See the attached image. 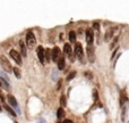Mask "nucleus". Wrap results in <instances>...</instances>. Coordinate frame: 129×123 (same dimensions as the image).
I'll return each mask as SVG.
<instances>
[{
	"instance_id": "1",
	"label": "nucleus",
	"mask_w": 129,
	"mask_h": 123,
	"mask_svg": "<svg viewBox=\"0 0 129 123\" xmlns=\"http://www.w3.org/2000/svg\"><path fill=\"white\" fill-rule=\"evenodd\" d=\"M0 65L2 66V68H4L6 72L14 71V67L11 66V64L9 63V60L7 59V57L5 55H1V56H0Z\"/></svg>"
},
{
	"instance_id": "2",
	"label": "nucleus",
	"mask_w": 129,
	"mask_h": 123,
	"mask_svg": "<svg viewBox=\"0 0 129 123\" xmlns=\"http://www.w3.org/2000/svg\"><path fill=\"white\" fill-rule=\"evenodd\" d=\"M26 45L28 46V48H34V46L36 45V39L32 31H28L26 33Z\"/></svg>"
},
{
	"instance_id": "3",
	"label": "nucleus",
	"mask_w": 129,
	"mask_h": 123,
	"mask_svg": "<svg viewBox=\"0 0 129 123\" xmlns=\"http://www.w3.org/2000/svg\"><path fill=\"white\" fill-rule=\"evenodd\" d=\"M86 54H87L88 62H90L91 64H93L95 62V48H94V46H87Z\"/></svg>"
},
{
	"instance_id": "4",
	"label": "nucleus",
	"mask_w": 129,
	"mask_h": 123,
	"mask_svg": "<svg viewBox=\"0 0 129 123\" xmlns=\"http://www.w3.org/2000/svg\"><path fill=\"white\" fill-rule=\"evenodd\" d=\"M9 54H10V56H11V58H13L14 60H15V62H16V64H17V65H19V66H20V65L23 64V59H22V55H20V54H19V52H18V51H17L16 49H11Z\"/></svg>"
},
{
	"instance_id": "5",
	"label": "nucleus",
	"mask_w": 129,
	"mask_h": 123,
	"mask_svg": "<svg viewBox=\"0 0 129 123\" xmlns=\"http://www.w3.org/2000/svg\"><path fill=\"white\" fill-rule=\"evenodd\" d=\"M85 35H86L87 46H93V42H94V32H93V30L92 29H86Z\"/></svg>"
},
{
	"instance_id": "6",
	"label": "nucleus",
	"mask_w": 129,
	"mask_h": 123,
	"mask_svg": "<svg viewBox=\"0 0 129 123\" xmlns=\"http://www.w3.org/2000/svg\"><path fill=\"white\" fill-rule=\"evenodd\" d=\"M36 54H38L39 60L42 63V64L46 63V60H45V49L42 47V46H39V47L36 48Z\"/></svg>"
},
{
	"instance_id": "7",
	"label": "nucleus",
	"mask_w": 129,
	"mask_h": 123,
	"mask_svg": "<svg viewBox=\"0 0 129 123\" xmlns=\"http://www.w3.org/2000/svg\"><path fill=\"white\" fill-rule=\"evenodd\" d=\"M7 99H8V102H9V104L13 106L15 110H17V113L19 114L20 113V110H19V105H18V103H17V100H16V98L14 97L13 95H8L7 96Z\"/></svg>"
},
{
	"instance_id": "8",
	"label": "nucleus",
	"mask_w": 129,
	"mask_h": 123,
	"mask_svg": "<svg viewBox=\"0 0 129 123\" xmlns=\"http://www.w3.org/2000/svg\"><path fill=\"white\" fill-rule=\"evenodd\" d=\"M75 55L78 59H83V56H84V50H83V46L80 43H76L75 45Z\"/></svg>"
},
{
	"instance_id": "9",
	"label": "nucleus",
	"mask_w": 129,
	"mask_h": 123,
	"mask_svg": "<svg viewBox=\"0 0 129 123\" xmlns=\"http://www.w3.org/2000/svg\"><path fill=\"white\" fill-rule=\"evenodd\" d=\"M60 57H61V50H60V48L57 47V46L53 47V49H52V60L58 63Z\"/></svg>"
},
{
	"instance_id": "10",
	"label": "nucleus",
	"mask_w": 129,
	"mask_h": 123,
	"mask_svg": "<svg viewBox=\"0 0 129 123\" xmlns=\"http://www.w3.org/2000/svg\"><path fill=\"white\" fill-rule=\"evenodd\" d=\"M116 30H117V26H112V27H110L109 30L105 32V34H104V40H105V41H109L110 39H112V37L114 35Z\"/></svg>"
},
{
	"instance_id": "11",
	"label": "nucleus",
	"mask_w": 129,
	"mask_h": 123,
	"mask_svg": "<svg viewBox=\"0 0 129 123\" xmlns=\"http://www.w3.org/2000/svg\"><path fill=\"white\" fill-rule=\"evenodd\" d=\"M64 52L67 55V57L69 59H71L72 60V49H71V46L69 45V43H64Z\"/></svg>"
},
{
	"instance_id": "12",
	"label": "nucleus",
	"mask_w": 129,
	"mask_h": 123,
	"mask_svg": "<svg viewBox=\"0 0 129 123\" xmlns=\"http://www.w3.org/2000/svg\"><path fill=\"white\" fill-rule=\"evenodd\" d=\"M19 47H20V55L22 56H24L26 57V55H27V49H26V46H25V42L23 41V40H20L19 41Z\"/></svg>"
},
{
	"instance_id": "13",
	"label": "nucleus",
	"mask_w": 129,
	"mask_h": 123,
	"mask_svg": "<svg viewBox=\"0 0 129 123\" xmlns=\"http://www.w3.org/2000/svg\"><path fill=\"white\" fill-rule=\"evenodd\" d=\"M64 66H66V63H64V56H61V57L59 58V60H58V70L62 71V70L64 68Z\"/></svg>"
},
{
	"instance_id": "14",
	"label": "nucleus",
	"mask_w": 129,
	"mask_h": 123,
	"mask_svg": "<svg viewBox=\"0 0 129 123\" xmlns=\"http://www.w3.org/2000/svg\"><path fill=\"white\" fill-rule=\"evenodd\" d=\"M51 58H52V50L46 48L45 49V60H46V63H49L51 60Z\"/></svg>"
},
{
	"instance_id": "15",
	"label": "nucleus",
	"mask_w": 129,
	"mask_h": 123,
	"mask_svg": "<svg viewBox=\"0 0 129 123\" xmlns=\"http://www.w3.org/2000/svg\"><path fill=\"white\" fill-rule=\"evenodd\" d=\"M4 108H5V110H6L7 112H8V113L11 115V116H16V112H15V110H14L13 108L9 106V105H7V104H4Z\"/></svg>"
},
{
	"instance_id": "16",
	"label": "nucleus",
	"mask_w": 129,
	"mask_h": 123,
	"mask_svg": "<svg viewBox=\"0 0 129 123\" xmlns=\"http://www.w3.org/2000/svg\"><path fill=\"white\" fill-rule=\"evenodd\" d=\"M64 110L62 108V107H60V108H58V110H57V119L58 120H61V119H64Z\"/></svg>"
},
{
	"instance_id": "17",
	"label": "nucleus",
	"mask_w": 129,
	"mask_h": 123,
	"mask_svg": "<svg viewBox=\"0 0 129 123\" xmlns=\"http://www.w3.org/2000/svg\"><path fill=\"white\" fill-rule=\"evenodd\" d=\"M68 38H69V41L70 42H76V39H77V35L74 31H70L69 34H68Z\"/></svg>"
},
{
	"instance_id": "18",
	"label": "nucleus",
	"mask_w": 129,
	"mask_h": 123,
	"mask_svg": "<svg viewBox=\"0 0 129 123\" xmlns=\"http://www.w3.org/2000/svg\"><path fill=\"white\" fill-rule=\"evenodd\" d=\"M0 81H1V84H4V87H5L6 89H9V88H10V84H9V81H7L6 79L0 78Z\"/></svg>"
},
{
	"instance_id": "19",
	"label": "nucleus",
	"mask_w": 129,
	"mask_h": 123,
	"mask_svg": "<svg viewBox=\"0 0 129 123\" xmlns=\"http://www.w3.org/2000/svg\"><path fill=\"white\" fill-rule=\"evenodd\" d=\"M14 74H15V76L17 79H20L22 78V74H20V70L18 68V67H14Z\"/></svg>"
},
{
	"instance_id": "20",
	"label": "nucleus",
	"mask_w": 129,
	"mask_h": 123,
	"mask_svg": "<svg viewBox=\"0 0 129 123\" xmlns=\"http://www.w3.org/2000/svg\"><path fill=\"white\" fill-rule=\"evenodd\" d=\"M75 76H76V71H72L71 73H69V74L67 75L66 80H67V81H71V80H72V79L75 78Z\"/></svg>"
},
{
	"instance_id": "21",
	"label": "nucleus",
	"mask_w": 129,
	"mask_h": 123,
	"mask_svg": "<svg viewBox=\"0 0 129 123\" xmlns=\"http://www.w3.org/2000/svg\"><path fill=\"white\" fill-rule=\"evenodd\" d=\"M59 102H60V105H61V107H64V106L67 105V100H66V96H64V95H62V96L60 97V100H59Z\"/></svg>"
},
{
	"instance_id": "22",
	"label": "nucleus",
	"mask_w": 129,
	"mask_h": 123,
	"mask_svg": "<svg viewBox=\"0 0 129 123\" xmlns=\"http://www.w3.org/2000/svg\"><path fill=\"white\" fill-rule=\"evenodd\" d=\"M127 100H128V99H127V97H126L123 93H121V96H120V105H121L122 107H123V104L126 103Z\"/></svg>"
},
{
	"instance_id": "23",
	"label": "nucleus",
	"mask_w": 129,
	"mask_h": 123,
	"mask_svg": "<svg viewBox=\"0 0 129 123\" xmlns=\"http://www.w3.org/2000/svg\"><path fill=\"white\" fill-rule=\"evenodd\" d=\"M118 40H119V37H116V38L113 39V41H112L111 45H110V49H113V48L116 47V45L118 43Z\"/></svg>"
},
{
	"instance_id": "24",
	"label": "nucleus",
	"mask_w": 129,
	"mask_h": 123,
	"mask_svg": "<svg viewBox=\"0 0 129 123\" xmlns=\"http://www.w3.org/2000/svg\"><path fill=\"white\" fill-rule=\"evenodd\" d=\"M92 26H93V29H94V30H96V31L100 30V23H99V22H94Z\"/></svg>"
},
{
	"instance_id": "25",
	"label": "nucleus",
	"mask_w": 129,
	"mask_h": 123,
	"mask_svg": "<svg viewBox=\"0 0 129 123\" xmlns=\"http://www.w3.org/2000/svg\"><path fill=\"white\" fill-rule=\"evenodd\" d=\"M93 97H94V100H95V102L99 99V93H97V91L95 90V89L93 90Z\"/></svg>"
},
{
	"instance_id": "26",
	"label": "nucleus",
	"mask_w": 129,
	"mask_h": 123,
	"mask_svg": "<svg viewBox=\"0 0 129 123\" xmlns=\"http://www.w3.org/2000/svg\"><path fill=\"white\" fill-rule=\"evenodd\" d=\"M62 87V80H59L58 81V85H57V90H60V88Z\"/></svg>"
},
{
	"instance_id": "27",
	"label": "nucleus",
	"mask_w": 129,
	"mask_h": 123,
	"mask_svg": "<svg viewBox=\"0 0 129 123\" xmlns=\"http://www.w3.org/2000/svg\"><path fill=\"white\" fill-rule=\"evenodd\" d=\"M1 78L6 79L7 81H9V78H8V75H7V74H5V73H1Z\"/></svg>"
},
{
	"instance_id": "28",
	"label": "nucleus",
	"mask_w": 129,
	"mask_h": 123,
	"mask_svg": "<svg viewBox=\"0 0 129 123\" xmlns=\"http://www.w3.org/2000/svg\"><path fill=\"white\" fill-rule=\"evenodd\" d=\"M85 75H86V76H87V78H90V79H92V74H91L90 72L87 71L86 72V73H85Z\"/></svg>"
},
{
	"instance_id": "29",
	"label": "nucleus",
	"mask_w": 129,
	"mask_h": 123,
	"mask_svg": "<svg viewBox=\"0 0 129 123\" xmlns=\"http://www.w3.org/2000/svg\"><path fill=\"white\" fill-rule=\"evenodd\" d=\"M117 51H118V48H117L116 50H114V51H113V54H112V56H111V59H113V58H114V56H116Z\"/></svg>"
},
{
	"instance_id": "30",
	"label": "nucleus",
	"mask_w": 129,
	"mask_h": 123,
	"mask_svg": "<svg viewBox=\"0 0 129 123\" xmlns=\"http://www.w3.org/2000/svg\"><path fill=\"white\" fill-rule=\"evenodd\" d=\"M0 102H5V97H4V95L0 92Z\"/></svg>"
},
{
	"instance_id": "31",
	"label": "nucleus",
	"mask_w": 129,
	"mask_h": 123,
	"mask_svg": "<svg viewBox=\"0 0 129 123\" xmlns=\"http://www.w3.org/2000/svg\"><path fill=\"white\" fill-rule=\"evenodd\" d=\"M61 123H74V122H72L71 120H64Z\"/></svg>"
},
{
	"instance_id": "32",
	"label": "nucleus",
	"mask_w": 129,
	"mask_h": 123,
	"mask_svg": "<svg viewBox=\"0 0 129 123\" xmlns=\"http://www.w3.org/2000/svg\"><path fill=\"white\" fill-rule=\"evenodd\" d=\"M39 123H46V121H45L44 119H40V120H39Z\"/></svg>"
},
{
	"instance_id": "33",
	"label": "nucleus",
	"mask_w": 129,
	"mask_h": 123,
	"mask_svg": "<svg viewBox=\"0 0 129 123\" xmlns=\"http://www.w3.org/2000/svg\"><path fill=\"white\" fill-rule=\"evenodd\" d=\"M1 85H2V84H1V81H0V88H1Z\"/></svg>"
},
{
	"instance_id": "34",
	"label": "nucleus",
	"mask_w": 129,
	"mask_h": 123,
	"mask_svg": "<svg viewBox=\"0 0 129 123\" xmlns=\"http://www.w3.org/2000/svg\"><path fill=\"white\" fill-rule=\"evenodd\" d=\"M1 110H2V108H1V106H0V112H1Z\"/></svg>"
},
{
	"instance_id": "35",
	"label": "nucleus",
	"mask_w": 129,
	"mask_h": 123,
	"mask_svg": "<svg viewBox=\"0 0 129 123\" xmlns=\"http://www.w3.org/2000/svg\"><path fill=\"white\" fill-rule=\"evenodd\" d=\"M15 123H18V122H15Z\"/></svg>"
},
{
	"instance_id": "36",
	"label": "nucleus",
	"mask_w": 129,
	"mask_h": 123,
	"mask_svg": "<svg viewBox=\"0 0 129 123\" xmlns=\"http://www.w3.org/2000/svg\"><path fill=\"white\" fill-rule=\"evenodd\" d=\"M127 123H129V121H128V122H127Z\"/></svg>"
}]
</instances>
